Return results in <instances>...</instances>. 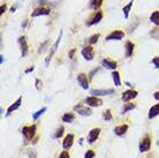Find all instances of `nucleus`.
Here are the masks:
<instances>
[{
  "label": "nucleus",
  "instance_id": "e433bc0d",
  "mask_svg": "<svg viewBox=\"0 0 159 158\" xmlns=\"http://www.w3.org/2000/svg\"><path fill=\"white\" fill-rule=\"evenodd\" d=\"M48 40H46V42H44L43 44H42V45H40L39 46V49H38V53H42V52L44 51V50H45V46H46V45H48Z\"/></svg>",
  "mask_w": 159,
  "mask_h": 158
},
{
  "label": "nucleus",
  "instance_id": "a878e982",
  "mask_svg": "<svg viewBox=\"0 0 159 158\" xmlns=\"http://www.w3.org/2000/svg\"><path fill=\"white\" fill-rule=\"evenodd\" d=\"M133 2H134V1L131 0V1H129V4L126 5V6H123V8H122L123 15H125L126 19H128V16H129V12H130L131 7H133Z\"/></svg>",
  "mask_w": 159,
  "mask_h": 158
},
{
  "label": "nucleus",
  "instance_id": "1a4fd4ad",
  "mask_svg": "<svg viewBox=\"0 0 159 158\" xmlns=\"http://www.w3.org/2000/svg\"><path fill=\"white\" fill-rule=\"evenodd\" d=\"M90 94L92 96H96V97H99V96H110L112 94H114V90L113 89H91Z\"/></svg>",
  "mask_w": 159,
  "mask_h": 158
},
{
  "label": "nucleus",
  "instance_id": "7ed1b4c3",
  "mask_svg": "<svg viewBox=\"0 0 159 158\" xmlns=\"http://www.w3.org/2000/svg\"><path fill=\"white\" fill-rule=\"evenodd\" d=\"M151 143H152L151 136L149 134H147L141 140V142H139V151L141 152H147V151H149L150 148H151Z\"/></svg>",
  "mask_w": 159,
  "mask_h": 158
},
{
  "label": "nucleus",
  "instance_id": "b1692460",
  "mask_svg": "<svg viewBox=\"0 0 159 158\" xmlns=\"http://www.w3.org/2000/svg\"><path fill=\"white\" fill-rule=\"evenodd\" d=\"M150 21H151L152 23L157 26H159V11H155V12L152 13L151 16H150Z\"/></svg>",
  "mask_w": 159,
  "mask_h": 158
},
{
  "label": "nucleus",
  "instance_id": "2eb2a0df",
  "mask_svg": "<svg viewBox=\"0 0 159 158\" xmlns=\"http://www.w3.org/2000/svg\"><path fill=\"white\" fill-rule=\"evenodd\" d=\"M51 13V9L48 7H38L36 9H34L31 16L32 17H37V16H42V15H50Z\"/></svg>",
  "mask_w": 159,
  "mask_h": 158
},
{
  "label": "nucleus",
  "instance_id": "6ab92c4d",
  "mask_svg": "<svg viewBox=\"0 0 159 158\" xmlns=\"http://www.w3.org/2000/svg\"><path fill=\"white\" fill-rule=\"evenodd\" d=\"M128 128H129V126H128L127 123H122V125H119V126H116L114 128V133L118 136H123L128 132Z\"/></svg>",
  "mask_w": 159,
  "mask_h": 158
},
{
  "label": "nucleus",
  "instance_id": "20e7f679",
  "mask_svg": "<svg viewBox=\"0 0 159 158\" xmlns=\"http://www.w3.org/2000/svg\"><path fill=\"white\" fill-rule=\"evenodd\" d=\"M73 110L75 111L77 114L82 115V117H89L91 115L92 111L90 107H88L87 105H82V104H77L75 106L73 107Z\"/></svg>",
  "mask_w": 159,
  "mask_h": 158
},
{
  "label": "nucleus",
  "instance_id": "dca6fc26",
  "mask_svg": "<svg viewBox=\"0 0 159 158\" xmlns=\"http://www.w3.org/2000/svg\"><path fill=\"white\" fill-rule=\"evenodd\" d=\"M77 81H79L80 86L83 89H88L89 88V79L85 73H80L77 74Z\"/></svg>",
  "mask_w": 159,
  "mask_h": 158
},
{
  "label": "nucleus",
  "instance_id": "f3484780",
  "mask_svg": "<svg viewBox=\"0 0 159 158\" xmlns=\"http://www.w3.org/2000/svg\"><path fill=\"white\" fill-rule=\"evenodd\" d=\"M74 143V135L73 134H67L64 138V142H62V146H64L65 150L70 149Z\"/></svg>",
  "mask_w": 159,
  "mask_h": 158
},
{
  "label": "nucleus",
  "instance_id": "39448f33",
  "mask_svg": "<svg viewBox=\"0 0 159 158\" xmlns=\"http://www.w3.org/2000/svg\"><path fill=\"white\" fill-rule=\"evenodd\" d=\"M137 95H139V92H137L136 90H134V89H128V90L123 91L122 92L121 99H122L125 103H128V102L133 100L134 98H136Z\"/></svg>",
  "mask_w": 159,
  "mask_h": 158
},
{
  "label": "nucleus",
  "instance_id": "37998d69",
  "mask_svg": "<svg viewBox=\"0 0 159 158\" xmlns=\"http://www.w3.org/2000/svg\"><path fill=\"white\" fill-rule=\"evenodd\" d=\"M4 63V55H0V65Z\"/></svg>",
  "mask_w": 159,
  "mask_h": 158
},
{
  "label": "nucleus",
  "instance_id": "79ce46f5",
  "mask_svg": "<svg viewBox=\"0 0 159 158\" xmlns=\"http://www.w3.org/2000/svg\"><path fill=\"white\" fill-rule=\"evenodd\" d=\"M29 157H30V158H36V154H35L34 151H30V152H29Z\"/></svg>",
  "mask_w": 159,
  "mask_h": 158
},
{
  "label": "nucleus",
  "instance_id": "c85d7f7f",
  "mask_svg": "<svg viewBox=\"0 0 159 158\" xmlns=\"http://www.w3.org/2000/svg\"><path fill=\"white\" fill-rule=\"evenodd\" d=\"M65 132V127L64 126H60L58 129L56 131V134H54V138H60L62 135H64Z\"/></svg>",
  "mask_w": 159,
  "mask_h": 158
},
{
  "label": "nucleus",
  "instance_id": "4c0bfd02",
  "mask_svg": "<svg viewBox=\"0 0 159 158\" xmlns=\"http://www.w3.org/2000/svg\"><path fill=\"white\" fill-rule=\"evenodd\" d=\"M76 52V49H72L70 51H69V53H68V57H69V59H73L74 58V54H75Z\"/></svg>",
  "mask_w": 159,
  "mask_h": 158
},
{
  "label": "nucleus",
  "instance_id": "6e6552de",
  "mask_svg": "<svg viewBox=\"0 0 159 158\" xmlns=\"http://www.w3.org/2000/svg\"><path fill=\"white\" fill-rule=\"evenodd\" d=\"M82 55H83V58L88 61H91L93 58H95V49L92 48L91 45H88L85 48H83L82 50Z\"/></svg>",
  "mask_w": 159,
  "mask_h": 158
},
{
  "label": "nucleus",
  "instance_id": "ea45409f",
  "mask_svg": "<svg viewBox=\"0 0 159 158\" xmlns=\"http://www.w3.org/2000/svg\"><path fill=\"white\" fill-rule=\"evenodd\" d=\"M34 69H35V67H34V66H31V67L27 68V69L24 71V73H25V74H28V73H31V72L34 71Z\"/></svg>",
  "mask_w": 159,
  "mask_h": 158
},
{
  "label": "nucleus",
  "instance_id": "cd10ccee",
  "mask_svg": "<svg viewBox=\"0 0 159 158\" xmlns=\"http://www.w3.org/2000/svg\"><path fill=\"white\" fill-rule=\"evenodd\" d=\"M45 111H46V107H45V106L42 107L40 110H38V111H37V112H35V113L32 114V119H34V120H37V119L39 118L40 115L43 114V113H44V112H45Z\"/></svg>",
  "mask_w": 159,
  "mask_h": 158
},
{
  "label": "nucleus",
  "instance_id": "c03bdc74",
  "mask_svg": "<svg viewBox=\"0 0 159 158\" xmlns=\"http://www.w3.org/2000/svg\"><path fill=\"white\" fill-rule=\"evenodd\" d=\"M15 9H16V6H13V7L11 8V12L14 13V12H15Z\"/></svg>",
  "mask_w": 159,
  "mask_h": 158
},
{
  "label": "nucleus",
  "instance_id": "49530a36",
  "mask_svg": "<svg viewBox=\"0 0 159 158\" xmlns=\"http://www.w3.org/2000/svg\"><path fill=\"white\" fill-rule=\"evenodd\" d=\"M147 158H152V157H151V156H148V157H147Z\"/></svg>",
  "mask_w": 159,
  "mask_h": 158
},
{
  "label": "nucleus",
  "instance_id": "c9c22d12",
  "mask_svg": "<svg viewBox=\"0 0 159 158\" xmlns=\"http://www.w3.org/2000/svg\"><path fill=\"white\" fill-rule=\"evenodd\" d=\"M139 26V21H136V23L134 24V26H131V27L128 28V34H133L134 32V30H135V28Z\"/></svg>",
  "mask_w": 159,
  "mask_h": 158
},
{
  "label": "nucleus",
  "instance_id": "412c9836",
  "mask_svg": "<svg viewBox=\"0 0 159 158\" xmlns=\"http://www.w3.org/2000/svg\"><path fill=\"white\" fill-rule=\"evenodd\" d=\"M62 121L64 123H72L74 120H75V114L74 113H65L64 115H62Z\"/></svg>",
  "mask_w": 159,
  "mask_h": 158
},
{
  "label": "nucleus",
  "instance_id": "bb28decb",
  "mask_svg": "<svg viewBox=\"0 0 159 158\" xmlns=\"http://www.w3.org/2000/svg\"><path fill=\"white\" fill-rule=\"evenodd\" d=\"M103 118L105 121H111L112 119H113V115H112V112L111 110H105L103 112Z\"/></svg>",
  "mask_w": 159,
  "mask_h": 158
},
{
  "label": "nucleus",
  "instance_id": "c756f323",
  "mask_svg": "<svg viewBox=\"0 0 159 158\" xmlns=\"http://www.w3.org/2000/svg\"><path fill=\"white\" fill-rule=\"evenodd\" d=\"M150 36H151L152 38H155V40H159V27L152 29L151 31H150Z\"/></svg>",
  "mask_w": 159,
  "mask_h": 158
},
{
  "label": "nucleus",
  "instance_id": "f704fd0d",
  "mask_svg": "<svg viewBox=\"0 0 159 158\" xmlns=\"http://www.w3.org/2000/svg\"><path fill=\"white\" fill-rule=\"evenodd\" d=\"M59 158H70V155L67 150H65L59 155Z\"/></svg>",
  "mask_w": 159,
  "mask_h": 158
},
{
  "label": "nucleus",
  "instance_id": "a19ab883",
  "mask_svg": "<svg viewBox=\"0 0 159 158\" xmlns=\"http://www.w3.org/2000/svg\"><path fill=\"white\" fill-rule=\"evenodd\" d=\"M153 98H155L156 100H158V102H159V91H156L155 94H153Z\"/></svg>",
  "mask_w": 159,
  "mask_h": 158
},
{
  "label": "nucleus",
  "instance_id": "72a5a7b5",
  "mask_svg": "<svg viewBox=\"0 0 159 158\" xmlns=\"http://www.w3.org/2000/svg\"><path fill=\"white\" fill-rule=\"evenodd\" d=\"M151 63H153V66L156 68H159V55H156L155 58L151 60Z\"/></svg>",
  "mask_w": 159,
  "mask_h": 158
},
{
  "label": "nucleus",
  "instance_id": "a211bd4d",
  "mask_svg": "<svg viewBox=\"0 0 159 158\" xmlns=\"http://www.w3.org/2000/svg\"><path fill=\"white\" fill-rule=\"evenodd\" d=\"M21 104H22V96H20L19 98L16 99V102L15 103H13L11 106L8 107V110H7V115H11L14 112V111H16V110H19L20 109V106H21Z\"/></svg>",
  "mask_w": 159,
  "mask_h": 158
},
{
  "label": "nucleus",
  "instance_id": "ddd939ff",
  "mask_svg": "<svg viewBox=\"0 0 159 158\" xmlns=\"http://www.w3.org/2000/svg\"><path fill=\"white\" fill-rule=\"evenodd\" d=\"M134 50H135V44L130 42V40H127L126 44H125V55H126V58L133 57Z\"/></svg>",
  "mask_w": 159,
  "mask_h": 158
},
{
  "label": "nucleus",
  "instance_id": "4be33fe9",
  "mask_svg": "<svg viewBox=\"0 0 159 158\" xmlns=\"http://www.w3.org/2000/svg\"><path fill=\"white\" fill-rule=\"evenodd\" d=\"M135 107H136L135 103H126L125 105H123L122 110H121V113H122V114H125V113H127V112H129V111L134 110Z\"/></svg>",
  "mask_w": 159,
  "mask_h": 158
},
{
  "label": "nucleus",
  "instance_id": "f03ea898",
  "mask_svg": "<svg viewBox=\"0 0 159 158\" xmlns=\"http://www.w3.org/2000/svg\"><path fill=\"white\" fill-rule=\"evenodd\" d=\"M61 38H62V30H60L59 37L57 38V40L54 42V44H53V45L51 46V50H50V52H48V55L46 57V59H45V65H46V67H48V63H50V61H51L52 57H53V55H54V53H56L57 49H58L60 42H61Z\"/></svg>",
  "mask_w": 159,
  "mask_h": 158
},
{
  "label": "nucleus",
  "instance_id": "7c9ffc66",
  "mask_svg": "<svg viewBox=\"0 0 159 158\" xmlns=\"http://www.w3.org/2000/svg\"><path fill=\"white\" fill-rule=\"evenodd\" d=\"M100 35L99 34H96V35H92L91 37H90V40H89V43L91 44V45H93V44H96L97 42H98V40H99Z\"/></svg>",
  "mask_w": 159,
  "mask_h": 158
},
{
  "label": "nucleus",
  "instance_id": "f8f14e48",
  "mask_svg": "<svg viewBox=\"0 0 159 158\" xmlns=\"http://www.w3.org/2000/svg\"><path fill=\"white\" fill-rule=\"evenodd\" d=\"M102 20H103V12H100L99 11V12L95 13V14L91 16V19L87 22V26L88 27H91V26H93V24L99 23Z\"/></svg>",
  "mask_w": 159,
  "mask_h": 158
},
{
  "label": "nucleus",
  "instance_id": "9d476101",
  "mask_svg": "<svg viewBox=\"0 0 159 158\" xmlns=\"http://www.w3.org/2000/svg\"><path fill=\"white\" fill-rule=\"evenodd\" d=\"M19 44H20V49H21V57L24 58L29 52L28 43H27V40H25L24 36H21L20 38H19Z\"/></svg>",
  "mask_w": 159,
  "mask_h": 158
},
{
  "label": "nucleus",
  "instance_id": "a18cd8bd",
  "mask_svg": "<svg viewBox=\"0 0 159 158\" xmlns=\"http://www.w3.org/2000/svg\"><path fill=\"white\" fill-rule=\"evenodd\" d=\"M126 86H128V87H133V84H130L129 82H126Z\"/></svg>",
  "mask_w": 159,
  "mask_h": 158
},
{
  "label": "nucleus",
  "instance_id": "9b49d317",
  "mask_svg": "<svg viewBox=\"0 0 159 158\" xmlns=\"http://www.w3.org/2000/svg\"><path fill=\"white\" fill-rule=\"evenodd\" d=\"M123 37H125V32L121 31V30H114V31H112L111 34H108L106 36V40H123Z\"/></svg>",
  "mask_w": 159,
  "mask_h": 158
},
{
  "label": "nucleus",
  "instance_id": "473e14b6",
  "mask_svg": "<svg viewBox=\"0 0 159 158\" xmlns=\"http://www.w3.org/2000/svg\"><path fill=\"white\" fill-rule=\"evenodd\" d=\"M95 151L93 150H88L87 152H85V155H84V158H93L95 157Z\"/></svg>",
  "mask_w": 159,
  "mask_h": 158
},
{
  "label": "nucleus",
  "instance_id": "423d86ee",
  "mask_svg": "<svg viewBox=\"0 0 159 158\" xmlns=\"http://www.w3.org/2000/svg\"><path fill=\"white\" fill-rule=\"evenodd\" d=\"M87 105L89 107H99L103 105V100L99 98V97H96V96H89L85 98L84 100Z\"/></svg>",
  "mask_w": 159,
  "mask_h": 158
},
{
  "label": "nucleus",
  "instance_id": "de8ad7c7",
  "mask_svg": "<svg viewBox=\"0 0 159 158\" xmlns=\"http://www.w3.org/2000/svg\"><path fill=\"white\" fill-rule=\"evenodd\" d=\"M157 144H158V146H159V141H158V143H157Z\"/></svg>",
  "mask_w": 159,
  "mask_h": 158
},
{
  "label": "nucleus",
  "instance_id": "4468645a",
  "mask_svg": "<svg viewBox=\"0 0 159 158\" xmlns=\"http://www.w3.org/2000/svg\"><path fill=\"white\" fill-rule=\"evenodd\" d=\"M102 66L105 67L106 69H111V71H116V68L118 67V63L114 60H111L108 58H105V59L102 60Z\"/></svg>",
  "mask_w": 159,
  "mask_h": 158
},
{
  "label": "nucleus",
  "instance_id": "f257e3e1",
  "mask_svg": "<svg viewBox=\"0 0 159 158\" xmlns=\"http://www.w3.org/2000/svg\"><path fill=\"white\" fill-rule=\"evenodd\" d=\"M22 134H23L24 138L25 140H28V141H31L32 138L35 137V135H36V132H37V126L36 125H30V126H24L22 129Z\"/></svg>",
  "mask_w": 159,
  "mask_h": 158
},
{
  "label": "nucleus",
  "instance_id": "2f4dec72",
  "mask_svg": "<svg viewBox=\"0 0 159 158\" xmlns=\"http://www.w3.org/2000/svg\"><path fill=\"white\" fill-rule=\"evenodd\" d=\"M35 84H36V89L38 91H40L42 89H43V81L42 80H39V79H36L35 80Z\"/></svg>",
  "mask_w": 159,
  "mask_h": 158
},
{
  "label": "nucleus",
  "instance_id": "5701e85b",
  "mask_svg": "<svg viewBox=\"0 0 159 158\" xmlns=\"http://www.w3.org/2000/svg\"><path fill=\"white\" fill-rule=\"evenodd\" d=\"M112 79H113V81H114L116 87H120V86H121V79H120L119 72L113 71V73H112Z\"/></svg>",
  "mask_w": 159,
  "mask_h": 158
},
{
  "label": "nucleus",
  "instance_id": "0eeeda50",
  "mask_svg": "<svg viewBox=\"0 0 159 158\" xmlns=\"http://www.w3.org/2000/svg\"><path fill=\"white\" fill-rule=\"evenodd\" d=\"M99 134H100V128L99 127H96V128H92L91 131L89 132V134H88V143L89 144H93V143L98 140L99 137Z\"/></svg>",
  "mask_w": 159,
  "mask_h": 158
},
{
  "label": "nucleus",
  "instance_id": "393cba45",
  "mask_svg": "<svg viewBox=\"0 0 159 158\" xmlns=\"http://www.w3.org/2000/svg\"><path fill=\"white\" fill-rule=\"evenodd\" d=\"M103 1L104 0H90L89 7L91 8V9H98L103 5Z\"/></svg>",
  "mask_w": 159,
  "mask_h": 158
},
{
  "label": "nucleus",
  "instance_id": "58836bf2",
  "mask_svg": "<svg viewBox=\"0 0 159 158\" xmlns=\"http://www.w3.org/2000/svg\"><path fill=\"white\" fill-rule=\"evenodd\" d=\"M6 9H7V6H6V4L4 5H1V7H0V14L2 15L5 12H6Z\"/></svg>",
  "mask_w": 159,
  "mask_h": 158
},
{
  "label": "nucleus",
  "instance_id": "aec40b11",
  "mask_svg": "<svg viewBox=\"0 0 159 158\" xmlns=\"http://www.w3.org/2000/svg\"><path fill=\"white\" fill-rule=\"evenodd\" d=\"M157 115H159V103L150 107V110H149V114H148V118L153 119V118H156Z\"/></svg>",
  "mask_w": 159,
  "mask_h": 158
}]
</instances>
